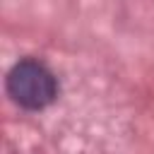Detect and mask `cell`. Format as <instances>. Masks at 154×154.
Returning <instances> with one entry per match:
<instances>
[{"instance_id": "6da1fadb", "label": "cell", "mask_w": 154, "mask_h": 154, "mask_svg": "<svg viewBox=\"0 0 154 154\" xmlns=\"http://www.w3.org/2000/svg\"><path fill=\"white\" fill-rule=\"evenodd\" d=\"M7 91L22 108L38 111V108H46L55 99L58 82L43 63L19 60L7 75Z\"/></svg>"}]
</instances>
